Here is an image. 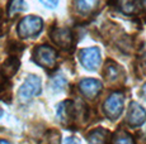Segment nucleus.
Masks as SVG:
<instances>
[{
	"mask_svg": "<svg viewBox=\"0 0 146 144\" xmlns=\"http://www.w3.org/2000/svg\"><path fill=\"white\" fill-rule=\"evenodd\" d=\"M65 85H66V80H65V77L61 76V75H57L56 77H53L51 81V86L55 91L62 90V88L65 87Z\"/></svg>",
	"mask_w": 146,
	"mask_h": 144,
	"instance_id": "f3484780",
	"label": "nucleus"
},
{
	"mask_svg": "<svg viewBox=\"0 0 146 144\" xmlns=\"http://www.w3.org/2000/svg\"><path fill=\"white\" fill-rule=\"evenodd\" d=\"M43 28V22L40 16L37 15H28L21 19L17 27V32L21 39H27V38H35L41 33Z\"/></svg>",
	"mask_w": 146,
	"mask_h": 144,
	"instance_id": "f257e3e1",
	"label": "nucleus"
},
{
	"mask_svg": "<svg viewBox=\"0 0 146 144\" xmlns=\"http://www.w3.org/2000/svg\"><path fill=\"white\" fill-rule=\"evenodd\" d=\"M126 121L130 126H141L146 121V111L145 109L136 101H132L128 106L127 116H126Z\"/></svg>",
	"mask_w": 146,
	"mask_h": 144,
	"instance_id": "6e6552de",
	"label": "nucleus"
},
{
	"mask_svg": "<svg viewBox=\"0 0 146 144\" xmlns=\"http://www.w3.org/2000/svg\"><path fill=\"white\" fill-rule=\"evenodd\" d=\"M117 7L121 12L127 15H132L137 12L136 0H117Z\"/></svg>",
	"mask_w": 146,
	"mask_h": 144,
	"instance_id": "ddd939ff",
	"label": "nucleus"
},
{
	"mask_svg": "<svg viewBox=\"0 0 146 144\" xmlns=\"http://www.w3.org/2000/svg\"><path fill=\"white\" fill-rule=\"evenodd\" d=\"M112 144H135V140L127 132L117 130L112 137Z\"/></svg>",
	"mask_w": 146,
	"mask_h": 144,
	"instance_id": "4468645a",
	"label": "nucleus"
},
{
	"mask_svg": "<svg viewBox=\"0 0 146 144\" xmlns=\"http://www.w3.org/2000/svg\"><path fill=\"white\" fill-rule=\"evenodd\" d=\"M23 8V0H9L7 5V13L10 18L17 15Z\"/></svg>",
	"mask_w": 146,
	"mask_h": 144,
	"instance_id": "dca6fc26",
	"label": "nucleus"
},
{
	"mask_svg": "<svg viewBox=\"0 0 146 144\" xmlns=\"http://www.w3.org/2000/svg\"><path fill=\"white\" fill-rule=\"evenodd\" d=\"M50 38L58 48L69 51L74 46V34L69 28H53L50 32Z\"/></svg>",
	"mask_w": 146,
	"mask_h": 144,
	"instance_id": "0eeeda50",
	"label": "nucleus"
},
{
	"mask_svg": "<svg viewBox=\"0 0 146 144\" xmlns=\"http://www.w3.org/2000/svg\"><path fill=\"white\" fill-rule=\"evenodd\" d=\"M33 61L46 70H52L56 67V63H57V53L52 47L42 44V46L36 47L33 51Z\"/></svg>",
	"mask_w": 146,
	"mask_h": 144,
	"instance_id": "f03ea898",
	"label": "nucleus"
},
{
	"mask_svg": "<svg viewBox=\"0 0 146 144\" xmlns=\"http://www.w3.org/2000/svg\"><path fill=\"white\" fill-rule=\"evenodd\" d=\"M18 67H19V60L15 56H12L3 63L1 68H0V75L3 76L4 80H8L15 73Z\"/></svg>",
	"mask_w": 146,
	"mask_h": 144,
	"instance_id": "9b49d317",
	"label": "nucleus"
},
{
	"mask_svg": "<svg viewBox=\"0 0 146 144\" xmlns=\"http://www.w3.org/2000/svg\"><path fill=\"white\" fill-rule=\"evenodd\" d=\"M142 5H144V7L146 8V0H142Z\"/></svg>",
	"mask_w": 146,
	"mask_h": 144,
	"instance_id": "5701e85b",
	"label": "nucleus"
},
{
	"mask_svg": "<svg viewBox=\"0 0 146 144\" xmlns=\"http://www.w3.org/2000/svg\"><path fill=\"white\" fill-rule=\"evenodd\" d=\"M78 105L71 100H65L57 105L56 114L57 118L64 125H71L74 121H76L79 111H78Z\"/></svg>",
	"mask_w": 146,
	"mask_h": 144,
	"instance_id": "39448f33",
	"label": "nucleus"
},
{
	"mask_svg": "<svg viewBox=\"0 0 146 144\" xmlns=\"http://www.w3.org/2000/svg\"><path fill=\"white\" fill-rule=\"evenodd\" d=\"M65 144H80V140L76 137H69V138H66Z\"/></svg>",
	"mask_w": 146,
	"mask_h": 144,
	"instance_id": "aec40b11",
	"label": "nucleus"
},
{
	"mask_svg": "<svg viewBox=\"0 0 146 144\" xmlns=\"http://www.w3.org/2000/svg\"><path fill=\"white\" fill-rule=\"evenodd\" d=\"M99 0H75V8L81 15H90L97 10Z\"/></svg>",
	"mask_w": 146,
	"mask_h": 144,
	"instance_id": "9d476101",
	"label": "nucleus"
},
{
	"mask_svg": "<svg viewBox=\"0 0 146 144\" xmlns=\"http://www.w3.org/2000/svg\"><path fill=\"white\" fill-rule=\"evenodd\" d=\"M79 61L85 70L88 71H95L98 70L102 61L100 56V51L97 47H89V48H84L79 52Z\"/></svg>",
	"mask_w": 146,
	"mask_h": 144,
	"instance_id": "423d86ee",
	"label": "nucleus"
},
{
	"mask_svg": "<svg viewBox=\"0 0 146 144\" xmlns=\"http://www.w3.org/2000/svg\"><path fill=\"white\" fill-rule=\"evenodd\" d=\"M142 94H144V96H145V99H146V84L142 86Z\"/></svg>",
	"mask_w": 146,
	"mask_h": 144,
	"instance_id": "412c9836",
	"label": "nucleus"
},
{
	"mask_svg": "<svg viewBox=\"0 0 146 144\" xmlns=\"http://www.w3.org/2000/svg\"><path fill=\"white\" fill-rule=\"evenodd\" d=\"M108 132L106 129H95L88 134V144H106Z\"/></svg>",
	"mask_w": 146,
	"mask_h": 144,
	"instance_id": "f8f14e48",
	"label": "nucleus"
},
{
	"mask_svg": "<svg viewBox=\"0 0 146 144\" xmlns=\"http://www.w3.org/2000/svg\"><path fill=\"white\" fill-rule=\"evenodd\" d=\"M102 87H103L102 82L97 79H83L79 82L80 92L86 99H95L102 91Z\"/></svg>",
	"mask_w": 146,
	"mask_h": 144,
	"instance_id": "1a4fd4ad",
	"label": "nucleus"
},
{
	"mask_svg": "<svg viewBox=\"0 0 146 144\" xmlns=\"http://www.w3.org/2000/svg\"><path fill=\"white\" fill-rule=\"evenodd\" d=\"M121 68L114 62H108L104 68V77L108 81H116L119 77Z\"/></svg>",
	"mask_w": 146,
	"mask_h": 144,
	"instance_id": "2eb2a0df",
	"label": "nucleus"
},
{
	"mask_svg": "<svg viewBox=\"0 0 146 144\" xmlns=\"http://www.w3.org/2000/svg\"><path fill=\"white\" fill-rule=\"evenodd\" d=\"M48 144H60V133L51 132L48 135Z\"/></svg>",
	"mask_w": 146,
	"mask_h": 144,
	"instance_id": "6ab92c4d",
	"label": "nucleus"
},
{
	"mask_svg": "<svg viewBox=\"0 0 146 144\" xmlns=\"http://www.w3.org/2000/svg\"><path fill=\"white\" fill-rule=\"evenodd\" d=\"M58 1H60V0H40L41 4L43 5V7L48 8V9H55L58 5Z\"/></svg>",
	"mask_w": 146,
	"mask_h": 144,
	"instance_id": "a211bd4d",
	"label": "nucleus"
},
{
	"mask_svg": "<svg viewBox=\"0 0 146 144\" xmlns=\"http://www.w3.org/2000/svg\"><path fill=\"white\" fill-rule=\"evenodd\" d=\"M41 94V79L36 75H28L19 87L18 96L22 101H28Z\"/></svg>",
	"mask_w": 146,
	"mask_h": 144,
	"instance_id": "20e7f679",
	"label": "nucleus"
},
{
	"mask_svg": "<svg viewBox=\"0 0 146 144\" xmlns=\"http://www.w3.org/2000/svg\"><path fill=\"white\" fill-rule=\"evenodd\" d=\"M125 104V95L121 91H114L107 98V100L103 104V111L106 116L111 120H116L119 118L123 110Z\"/></svg>",
	"mask_w": 146,
	"mask_h": 144,
	"instance_id": "7ed1b4c3",
	"label": "nucleus"
},
{
	"mask_svg": "<svg viewBox=\"0 0 146 144\" xmlns=\"http://www.w3.org/2000/svg\"><path fill=\"white\" fill-rule=\"evenodd\" d=\"M0 144H10V143L7 142V140H3V139H1V140H0Z\"/></svg>",
	"mask_w": 146,
	"mask_h": 144,
	"instance_id": "4be33fe9",
	"label": "nucleus"
}]
</instances>
